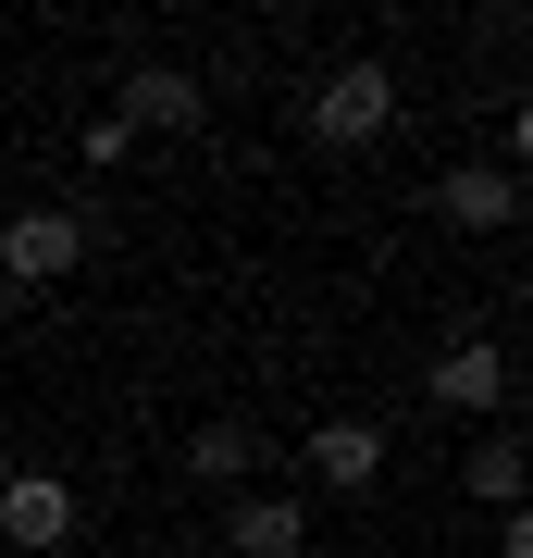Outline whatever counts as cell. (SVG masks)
I'll return each mask as SVG.
<instances>
[{"instance_id":"cell-11","label":"cell","mask_w":533,"mask_h":558,"mask_svg":"<svg viewBox=\"0 0 533 558\" xmlns=\"http://www.w3.org/2000/svg\"><path fill=\"white\" fill-rule=\"evenodd\" d=\"M75 149H87V174H112V161H124V149H137V137H124V124H112V112H87V124H75Z\"/></svg>"},{"instance_id":"cell-7","label":"cell","mask_w":533,"mask_h":558,"mask_svg":"<svg viewBox=\"0 0 533 558\" xmlns=\"http://www.w3.org/2000/svg\"><path fill=\"white\" fill-rule=\"evenodd\" d=\"M198 112H211V100H198V75H186V62H137V75H124V137H186V124Z\"/></svg>"},{"instance_id":"cell-5","label":"cell","mask_w":533,"mask_h":558,"mask_svg":"<svg viewBox=\"0 0 533 558\" xmlns=\"http://www.w3.org/2000/svg\"><path fill=\"white\" fill-rule=\"evenodd\" d=\"M311 484H323V497H373V484H385V422H360V410L311 422Z\"/></svg>"},{"instance_id":"cell-10","label":"cell","mask_w":533,"mask_h":558,"mask_svg":"<svg viewBox=\"0 0 533 558\" xmlns=\"http://www.w3.org/2000/svg\"><path fill=\"white\" fill-rule=\"evenodd\" d=\"M459 497H496V509H521V435H509V422H496V435H484L472 459H459Z\"/></svg>"},{"instance_id":"cell-2","label":"cell","mask_w":533,"mask_h":558,"mask_svg":"<svg viewBox=\"0 0 533 558\" xmlns=\"http://www.w3.org/2000/svg\"><path fill=\"white\" fill-rule=\"evenodd\" d=\"M87 534V497L62 472H0V546H25V558H62Z\"/></svg>"},{"instance_id":"cell-4","label":"cell","mask_w":533,"mask_h":558,"mask_svg":"<svg viewBox=\"0 0 533 558\" xmlns=\"http://www.w3.org/2000/svg\"><path fill=\"white\" fill-rule=\"evenodd\" d=\"M75 260H87V211L38 199V211H13V223H0V274H13V286H62Z\"/></svg>"},{"instance_id":"cell-9","label":"cell","mask_w":533,"mask_h":558,"mask_svg":"<svg viewBox=\"0 0 533 558\" xmlns=\"http://www.w3.org/2000/svg\"><path fill=\"white\" fill-rule=\"evenodd\" d=\"M186 472L223 484V497H249V484H261V435H249V422H198V435H186Z\"/></svg>"},{"instance_id":"cell-1","label":"cell","mask_w":533,"mask_h":558,"mask_svg":"<svg viewBox=\"0 0 533 558\" xmlns=\"http://www.w3.org/2000/svg\"><path fill=\"white\" fill-rule=\"evenodd\" d=\"M422 398L447 422H509V336H447L435 373H422Z\"/></svg>"},{"instance_id":"cell-12","label":"cell","mask_w":533,"mask_h":558,"mask_svg":"<svg viewBox=\"0 0 533 558\" xmlns=\"http://www.w3.org/2000/svg\"><path fill=\"white\" fill-rule=\"evenodd\" d=\"M0 472H13V422H0Z\"/></svg>"},{"instance_id":"cell-3","label":"cell","mask_w":533,"mask_h":558,"mask_svg":"<svg viewBox=\"0 0 533 558\" xmlns=\"http://www.w3.org/2000/svg\"><path fill=\"white\" fill-rule=\"evenodd\" d=\"M385 124H397V75L385 62H336V75L311 87V137L323 149H373Z\"/></svg>"},{"instance_id":"cell-8","label":"cell","mask_w":533,"mask_h":558,"mask_svg":"<svg viewBox=\"0 0 533 558\" xmlns=\"http://www.w3.org/2000/svg\"><path fill=\"white\" fill-rule=\"evenodd\" d=\"M435 211L459 223V236H509V223H521V174H496V161H447V174H435Z\"/></svg>"},{"instance_id":"cell-6","label":"cell","mask_w":533,"mask_h":558,"mask_svg":"<svg viewBox=\"0 0 533 558\" xmlns=\"http://www.w3.org/2000/svg\"><path fill=\"white\" fill-rule=\"evenodd\" d=\"M223 546L237 558H311V497H274V484L223 497Z\"/></svg>"}]
</instances>
